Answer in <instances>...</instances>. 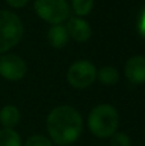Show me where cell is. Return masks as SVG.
Here are the masks:
<instances>
[{"mask_svg":"<svg viewBox=\"0 0 145 146\" xmlns=\"http://www.w3.org/2000/svg\"><path fill=\"white\" fill-rule=\"evenodd\" d=\"M23 146H53V142L44 135H32L26 140Z\"/></svg>","mask_w":145,"mask_h":146,"instance_id":"obj_14","label":"cell"},{"mask_svg":"<svg viewBox=\"0 0 145 146\" xmlns=\"http://www.w3.org/2000/svg\"><path fill=\"white\" fill-rule=\"evenodd\" d=\"M98 71L95 66L89 60H77L68 68L67 81L74 88H86L91 86L96 80Z\"/></svg>","mask_w":145,"mask_h":146,"instance_id":"obj_5","label":"cell"},{"mask_svg":"<svg viewBox=\"0 0 145 146\" xmlns=\"http://www.w3.org/2000/svg\"><path fill=\"white\" fill-rule=\"evenodd\" d=\"M5 1L12 8H22V7H25L30 0H5Z\"/></svg>","mask_w":145,"mask_h":146,"instance_id":"obj_16","label":"cell"},{"mask_svg":"<svg viewBox=\"0 0 145 146\" xmlns=\"http://www.w3.org/2000/svg\"><path fill=\"white\" fill-rule=\"evenodd\" d=\"M120 126V114L110 104H99L94 106L87 117V127L98 139H109Z\"/></svg>","mask_w":145,"mask_h":146,"instance_id":"obj_2","label":"cell"},{"mask_svg":"<svg viewBox=\"0 0 145 146\" xmlns=\"http://www.w3.org/2000/svg\"><path fill=\"white\" fill-rule=\"evenodd\" d=\"M96 78L105 86H113L120 81V73L118 71L114 68V67H110V66H107V67H103L98 71V74H96Z\"/></svg>","mask_w":145,"mask_h":146,"instance_id":"obj_11","label":"cell"},{"mask_svg":"<svg viewBox=\"0 0 145 146\" xmlns=\"http://www.w3.org/2000/svg\"><path fill=\"white\" fill-rule=\"evenodd\" d=\"M68 31L63 25H54L48 32V41L54 49H62L68 42Z\"/></svg>","mask_w":145,"mask_h":146,"instance_id":"obj_9","label":"cell"},{"mask_svg":"<svg viewBox=\"0 0 145 146\" xmlns=\"http://www.w3.org/2000/svg\"><path fill=\"white\" fill-rule=\"evenodd\" d=\"M27 66L21 56L4 54L0 56V76L8 81H19L26 76Z\"/></svg>","mask_w":145,"mask_h":146,"instance_id":"obj_6","label":"cell"},{"mask_svg":"<svg viewBox=\"0 0 145 146\" xmlns=\"http://www.w3.org/2000/svg\"><path fill=\"white\" fill-rule=\"evenodd\" d=\"M69 37L77 42H86L91 37V27L81 17H71L66 26Z\"/></svg>","mask_w":145,"mask_h":146,"instance_id":"obj_8","label":"cell"},{"mask_svg":"<svg viewBox=\"0 0 145 146\" xmlns=\"http://www.w3.org/2000/svg\"><path fill=\"white\" fill-rule=\"evenodd\" d=\"M94 0H72V8L73 12L78 17H85L92 10Z\"/></svg>","mask_w":145,"mask_h":146,"instance_id":"obj_13","label":"cell"},{"mask_svg":"<svg viewBox=\"0 0 145 146\" xmlns=\"http://www.w3.org/2000/svg\"><path fill=\"white\" fill-rule=\"evenodd\" d=\"M35 12L50 25H62L69 18V5L66 0H35Z\"/></svg>","mask_w":145,"mask_h":146,"instance_id":"obj_4","label":"cell"},{"mask_svg":"<svg viewBox=\"0 0 145 146\" xmlns=\"http://www.w3.org/2000/svg\"><path fill=\"white\" fill-rule=\"evenodd\" d=\"M21 121V113L17 106L5 105L0 109V123L4 128H14Z\"/></svg>","mask_w":145,"mask_h":146,"instance_id":"obj_10","label":"cell"},{"mask_svg":"<svg viewBox=\"0 0 145 146\" xmlns=\"http://www.w3.org/2000/svg\"><path fill=\"white\" fill-rule=\"evenodd\" d=\"M125 76L134 85L145 83V56H131L125 64Z\"/></svg>","mask_w":145,"mask_h":146,"instance_id":"obj_7","label":"cell"},{"mask_svg":"<svg viewBox=\"0 0 145 146\" xmlns=\"http://www.w3.org/2000/svg\"><path fill=\"white\" fill-rule=\"evenodd\" d=\"M46 129L51 142L58 146H69L80 139L84 131V121L73 106L59 105L48 114Z\"/></svg>","mask_w":145,"mask_h":146,"instance_id":"obj_1","label":"cell"},{"mask_svg":"<svg viewBox=\"0 0 145 146\" xmlns=\"http://www.w3.org/2000/svg\"><path fill=\"white\" fill-rule=\"evenodd\" d=\"M23 35V25L15 13L0 10V54L14 48Z\"/></svg>","mask_w":145,"mask_h":146,"instance_id":"obj_3","label":"cell"},{"mask_svg":"<svg viewBox=\"0 0 145 146\" xmlns=\"http://www.w3.org/2000/svg\"><path fill=\"white\" fill-rule=\"evenodd\" d=\"M0 146H22L19 133L13 128L0 129Z\"/></svg>","mask_w":145,"mask_h":146,"instance_id":"obj_12","label":"cell"},{"mask_svg":"<svg viewBox=\"0 0 145 146\" xmlns=\"http://www.w3.org/2000/svg\"><path fill=\"white\" fill-rule=\"evenodd\" d=\"M110 146H131V139L125 132H116L109 137Z\"/></svg>","mask_w":145,"mask_h":146,"instance_id":"obj_15","label":"cell"}]
</instances>
